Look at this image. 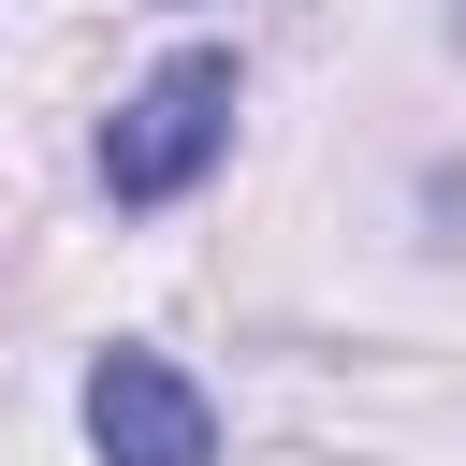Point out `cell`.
<instances>
[{
  "label": "cell",
  "instance_id": "cell-1",
  "mask_svg": "<svg viewBox=\"0 0 466 466\" xmlns=\"http://www.w3.org/2000/svg\"><path fill=\"white\" fill-rule=\"evenodd\" d=\"M218 146H233V44H175V58L102 116V189H116V204H175V189L218 175Z\"/></svg>",
  "mask_w": 466,
  "mask_h": 466
},
{
  "label": "cell",
  "instance_id": "cell-3",
  "mask_svg": "<svg viewBox=\"0 0 466 466\" xmlns=\"http://www.w3.org/2000/svg\"><path fill=\"white\" fill-rule=\"evenodd\" d=\"M451 15H466V0H451Z\"/></svg>",
  "mask_w": 466,
  "mask_h": 466
},
{
  "label": "cell",
  "instance_id": "cell-2",
  "mask_svg": "<svg viewBox=\"0 0 466 466\" xmlns=\"http://www.w3.org/2000/svg\"><path fill=\"white\" fill-rule=\"evenodd\" d=\"M87 451L102 466H218V408L160 350H102L87 364Z\"/></svg>",
  "mask_w": 466,
  "mask_h": 466
}]
</instances>
